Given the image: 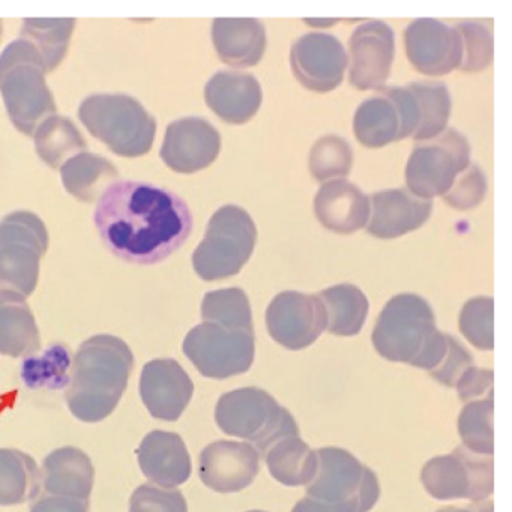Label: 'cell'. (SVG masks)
Returning <instances> with one entry per match:
<instances>
[{"instance_id": "1", "label": "cell", "mask_w": 512, "mask_h": 512, "mask_svg": "<svg viewBox=\"0 0 512 512\" xmlns=\"http://www.w3.org/2000/svg\"><path fill=\"white\" fill-rule=\"evenodd\" d=\"M95 226L104 245L125 262L154 265L184 245L193 229L187 203L145 182H113L97 203Z\"/></svg>"}, {"instance_id": "2", "label": "cell", "mask_w": 512, "mask_h": 512, "mask_svg": "<svg viewBox=\"0 0 512 512\" xmlns=\"http://www.w3.org/2000/svg\"><path fill=\"white\" fill-rule=\"evenodd\" d=\"M133 370V352L121 338L100 334L83 341L65 392L68 409L88 424L104 421L118 407Z\"/></svg>"}, {"instance_id": "3", "label": "cell", "mask_w": 512, "mask_h": 512, "mask_svg": "<svg viewBox=\"0 0 512 512\" xmlns=\"http://www.w3.org/2000/svg\"><path fill=\"white\" fill-rule=\"evenodd\" d=\"M371 341L377 353L388 361L403 362L430 373L445 353L448 334L437 329L433 308L424 298L401 293L383 308Z\"/></svg>"}, {"instance_id": "4", "label": "cell", "mask_w": 512, "mask_h": 512, "mask_svg": "<svg viewBox=\"0 0 512 512\" xmlns=\"http://www.w3.org/2000/svg\"><path fill=\"white\" fill-rule=\"evenodd\" d=\"M46 65L40 53L19 38L0 55V94L17 130L32 137L50 116L56 103L46 82Z\"/></svg>"}, {"instance_id": "5", "label": "cell", "mask_w": 512, "mask_h": 512, "mask_svg": "<svg viewBox=\"0 0 512 512\" xmlns=\"http://www.w3.org/2000/svg\"><path fill=\"white\" fill-rule=\"evenodd\" d=\"M317 452V470L307 496L308 512H368L380 496L379 479L346 449L322 448Z\"/></svg>"}, {"instance_id": "6", "label": "cell", "mask_w": 512, "mask_h": 512, "mask_svg": "<svg viewBox=\"0 0 512 512\" xmlns=\"http://www.w3.org/2000/svg\"><path fill=\"white\" fill-rule=\"evenodd\" d=\"M79 118L92 136L121 157H143L154 146L157 121L130 95H92L80 104Z\"/></svg>"}, {"instance_id": "7", "label": "cell", "mask_w": 512, "mask_h": 512, "mask_svg": "<svg viewBox=\"0 0 512 512\" xmlns=\"http://www.w3.org/2000/svg\"><path fill=\"white\" fill-rule=\"evenodd\" d=\"M215 421L229 436L250 440L263 455L278 440L299 436L292 413L260 388L235 389L221 395L215 407Z\"/></svg>"}, {"instance_id": "8", "label": "cell", "mask_w": 512, "mask_h": 512, "mask_svg": "<svg viewBox=\"0 0 512 512\" xmlns=\"http://www.w3.org/2000/svg\"><path fill=\"white\" fill-rule=\"evenodd\" d=\"M257 227L245 209L235 205L218 209L205 238L193 254V268L205 281L226 280L238 275L253 256Z\"/></svg>"}, {"instance_id": "9", "label": "cell", "mask_w": 512, "mask_h": 512, "mask_svg": "<svg viewBox=\"0 0 512 512\" xmlns=\"http://www.w3.org/2000/svg\"><path fill=\"white\" fill-rule=\"evenodd\" d=\"M50 236L40 217L17 211L0 221V290L31 296Z\"/></svg>"}, {"instance_id": "10", "label": "cell", "mask_w": 512, "mask_h": 512, "mask_svg": "<svg viewBox=\"0 0 512 512\" xmlns=\"http://www.w3.org/2000/svg\"><path fill=\"white\" fill-rule=\"evenodd\" d=\"M202 376L224 380L247 373L256 356L254 329H229L205 322L191 329L182 344Z\"/></svg>"}, {"instance_id": "11", "label": "cell", "mask_w": 512, "mask_h": 512, "mask_svg": "<svg viewBox=\"0 0 512 512\" xmlns=\"http://www.w3.org/2000/svg\"><path fill=\"white\" fill-rule=\"evenodd\" d=\"M469 164V142L463 134L448 128L434 139L416 143L407 161V188L421 199L443 197Z\"/></svg>"}, {"instance_id": "12", "label": "cell", "mask_w": 512, "mask_h": 512, "mask_svg": "<svg viewBox=\"0 0 512 512\" xmlns=\"http://www.w3.org/2000/svg\"><path fill=\"white\" fill-rule=\"evenodd\" d=\"M418 125V106L409 86L382 88L356 110L353 133L362 146L377 149L413 137Z\"/></svg>"}, {"instance_id": "13", "label": "cell", "mask_w": 512, "mask_h": 512, "mask_svg": "<svg viewBox=\"0 0 512 512\" xmlns=\"http://www.w3.org/2000/svg\"><path fill=\"white\" fill-rule=\"evenodd\" d=\"M421 481L434 499L482 502L493 494V460L479 458L458 446L451 454L427 461L422 467Z\"/></svg>"}, {"instance_id": "14", "label": "cell", "mask_w": 512, "mask_h": 512, "mask_svg": "<svg viewBox=\"0 0 512 512\" xmlns=\"http://www.w3.org/2000/svg\"><path fill=\"white\" fill-rule=\"evenodd\" d=\"M272 340L289 350L310 347L326 329V314L317 295L281 292L266 310Z\"/></svg>"}, {"instance_id": "15", "label": "cell", "mask_w": 512, "mask_h": 512, "mask_svg": "<svg viewBox=\"0 0 512 512\" xmlns=\"http://www.w3.org/2000/svg\"><path fill=\"white\" fill-rule=\"evenodd\" d=\"M293 76L308 91H334L343 83L349 56L334 35L305 34L293 44L290 52Z\"/></svg>"}, {"instance_id": "16", "label": "cell", "mask_w": 512, "mask_h": 512, "mask_svg": "<svg viewBox=\"0 0 512 512\" xmlns=\"http://www.w3.org/2000/svg\"><path fill=\"white\" fill-rule=\"evenodd\" d=\"M349 82L358 91H377L391 74L395 55L394 31L385 22H368L355 29L349 41Z\"/></svg>"}, {"instance_id": "17", "label": "cell", "mask_w": 512, "mask_h": 512, "mask_svg": "<svg viewBox=\"0 0 512 512\" xmlns=\"http://www.w3.org/2000/svg\"><path fill=\"white\" fill-rule=\"evenodd\" d=\"M407 58L425 76H446L460 68L463 49L457 29L434 19H419L404 32Z\"/></svg>"}, {"instance_id": "18", "label": "cell", "mask_w": 512, "mask_h": 512, "mask_svg": "<svg viewBox=\"0 0 512 512\" xmlns=\"http://www.w3.org/2000/svg\"><path fill=\"white\" fill-rule=\"evenodd\" d=\"M221 151V136L202 118H184L167 127L161 158L173 172H200L211 166Z\"/></svg>"}, {"instance_id": "19", "label": "cell", "mask_w": 512, "mask_h": 512, "mask_svg": "<svg viewBox=\"0 0 512 512\" xmlns=\"http://www.w3.org/2000/svg\"><path fill=\"white\" fill-rule=\"evenodd\" d=\"M140 397L148 412L161 421H178L190 404L194 383L172 358L154 359L143 367Z\"/></svg>"}, {"instance_id": "20", "label": "cell", "mask_w": 512, "mask_h": 512, "mask_svg": "<svg viewBox=\"0 0 512 512\" xmlns=\"http://www.w3.org/2000/svg\"><path fill=\"white\" fill-rule=\"evenodd\" d=\"M260 454L251 443L218 440L203 449L199 475L217 493H238L253 484L259 473Z\"/></svg>"}, {"instance_id": "21", "label": "cell", "mask_w": 512, "mask_h": 512, "mask_svg": "<svg viewBox=\"0 0 512 512\" xmlns=\"http://www.w3.org/2000/svg\"><path fill=\"white\" fill-rule=\"evenodd\" d=\"M371 209L367 232L374 238L395 239L421 229L430 220L433 202L398 188L373 194Z\"/></svg>"}, {"instance_id": "22", "label": "cell", "mask_w": 512, "mask_h": 512, "mask_svg": "<svg viewBox=\"0 0 512 512\" xmlns=\"http://www.w3.org/2000/svg\"><path fill=\"white\" fill-rule=\"evenodd\" d=\"M136 454L143 475L161 488L185 484L193 472L184 439L172 431L154 430L146 434Z\"/></svg>"}, {"instance_id": "23", "label": "cell", "mask_w": 512, "mask_h": 512, "mask_svg": "<svg viewBox=\"0 0 512 512\" xmlns=\"http://www.w3.org/2000/svg\"><path fill=\"white\" fill-rule=\"evenodd\" d=\"M262 88L256 77L236 71H220L205 88L209 109L227 124L250 122L262 106Z\"/></svg>"}, {"instance_id": "24", "label": "cell", "mask_w": 512, "mask_h": 512, "mask_svg": "<svg viewBox=\"0 0 512 512\" xmlns=\"http://www.w3.org/2000/svg\"><path fill=\"white\" fill-rule=\"evenodd\" d=\"M314 214L331 232L350 235L367 226L370 199L352 182L338 179L322 185L317 191Z\"/></svg>"}, {"instance_id": "25", "label": "cell", "mask_w": 512, "mask_h": 512, "mask_svg": "<svg viewBox=\"0 0 512 512\" xmlns=\"http://www.w3.org/2000/svg\"><path fill=\"white\" fill-rule=\"evenodd\" d=\"M41 485L50 496L89 500L94 488L95 469L88 454L65 446L50 452L40 470Z\"/></svg>"}, {"instance_id": "26", "label": "cell", "mask_w": 512, "mask_h": 512, "mask_svg": "<svg viewBox=\"0 0 512 512\" xmlns=\"http://www.w3.org/2000/svg\"><path fill=\"white\" fill-rule=\"evenodd\" d=\"M212 43L224 64L238 68L256 67L265 55V26L256 19H215Z\"/></svg>"}, {"instance_id": "27", "label": "cell", "mask_w": 512, "mask_h": 512, "mask_svg": "<svg viewBox=\"0 0 512 512\" xmlns=\"http://www.w3.org/2000/svg\"><path fill=\"white\" fill-rule=\"evenodd\" d=\"M40 347V329L26 299L0 290V355L28 358Z\"/></svg>"}, {"instance_id": "28", "label": "cell", "mask_w": 512, "mask_h": 512, "mask_svg": "<svg viewBox=\"0 0 512 512\" xmlns=\"http://www.w3.org/2000/svg\"><path fill=\"white\" fill-rule=\"evenodd\" d=\"M430 376L448 388H455L458 397L463 401L493 391V370L478 368L473 362V356L469 350L457 340L448 335L445 353Z\"/></svg>"}, {"instance_id": "29", "label": "cell", "mask_w": 512, "mask_h": 512, "mask_svg": "<svg viewBox=\"0 0 512 512\" xmlns=\"http://www.w3.org/2000/svg\"><path fill=\"white\" fill-rule=\"evenodd\" d=\"M325 308L326 329L338 337H353L364 328L367 320V296L353 284H338L323 290L319 295Z\"/></svg>"}, {"instance_id": "30", "label": "cell", "mask_w": 512, "mask_h": 512, "mask_svg": "<svg viewBox=\"0 0 512 512\" xmlns=\"http://www.w3.org/2000/svg\"><path fill=\"white\" fill-rule=\"evenodd\" d=\"M272 478L287 487L308 485L316 475L317 452L299 436L284 437L265 454Z\"/></svg>"}, {"instance_id": "31", "label": "cell", "mask_w": 512, "mask_h": 512, "mask_svg": "<svg viewBox=\"0 0 512 512\" xmlns=\"http://www.w3.org/2000/svg\"><path fill=\"white\" fill-rule=\"evenodd\" d=\"M37 461L19 449L0 448V506L22 505L40 494Z\"/></svg>"}, {"instance_id": "32", "label": "cell", "mask_w": 512, "mask_h": 512, "mask_svg": "<svg viewBox=\"0 0 512 512\" xmlns=\"http://www.w3.org/2000/svg\"><path fill=\"white\" fill-rule=\"evenodd\" d=\"M61 176L71 196L82 202H94L101 191L104 193L118 179V170L106 158L83 152L62 164Z\"/></svg>"}, {"instance_id": "33", "label": "cell", "mask_w": 512, "mask_h": 512, "mask_svg": "<svg viewBox=\"0 0 512 512\" xmlns=\"http://www.w3.org/2000/svg\"><path fill=\"white\" fill-rule=\"evenodd\" d=\"M38 157L52 167L61 169L62 164L88 149L76 125L68 118L50 116L34 134Z\"/></svg>"}, {"instance_id": "34", "label": "cell", "mask_w": 512, "mask_h": 512, "mask_svg": "<svg viewBox=\"0 0 512 512\" xmlns=\"http://www.w3.org/2000/svg\"><path fill=\"white\" fill-rule=\"evenodd\" d=\"M74 28V19H28L23 23L20 38L40 53L47 73H52L67 56Z\"/></svg>"}, {"instance_id": "35", "label": "cell", "mask_w": 512, "mask_h": 512, "mask_svg": "<svg viewBox=\"0 0 512 512\" xmlns=\"http://www.w3.org/2000/svg\"><path fill=\"white\" fill-rule=\"evenodd\" d=\"M410 91L418 106L419 125L413 134L415 142H427L446 130L451 116V95L439 82L410 83Z\"/></svg>"}, {"instance_id": "36", "label": "cell", "mask_w": 512, "mask_h": 512, "mask_svg": "<svg viewBox=\"0 0 512 512\" xmlns=\"http://www.w3.org/2000/svg\"><path fill=\"white\" fill-rule=\"evenodd\" d=\"M494 397L488 392L484 400L469 401L458 416V433L463 445L475 455L491 457L494 452Z\"/></svg>"}, {"instance_id": "37", "label": "cell", "mask_w": 512, "mask_h": 512, "mask_svg": "<svg viewBox=\"0 0 512 512\" xmlns=\"http://www.w3.org/2000/svg\"><path fill=\"white\" fill-rule=\"evenodd\" d=\"M71 352L64 344L50 346L40 356H28L22 364V379L31 389L67 388L70 383Z\"/></svg>"}, {"instance_id": "38", "label": "cell", "mask_w": 512, "mask_h": 512, "mask_svg": "<svg viewBox=\"0 0 512 512\" xmlns=\"http://www.w3.org/2000/svg\"><path fill=\"white\" fill-rule=\"evenodd\" d=\"M205 322L229 329H254L247 293L238 287L206 293L202 302Z\"/></svg>"}, {"instance_id": "39", "label": "cell", "mask_w": 512, "mask_h": 512, "mask_svg": "<svg viewBox=\"0 0 512 512\" xmlns=\"http://www.w3.org/2000/svg\"><path fill=\"white\" fill-rule=\"evenodd\" d=\"M308 164L316 181L344 178L353 167L352 146L338 136L322 137L311 149Z\"/></svg>"}, {"instance_id": "40", "label": "cell", "mask_w": 512, "mask_h": 512, "mask_svg": "<svg viewBox=\"0 0 512 512\" xmlns=\"http://www.w3.org/2000/svg\"><path fill=\"white\" fill-rule=\"evenodd\" d=\"M460 331L479 350L494 349V301L488 296L472 298L460 313Z\"/></svg>"}, {"instance_id": "41", "label": "cell", "mask_w": 512, "mask_h": 512, "mask_svg": "<svg viewBox=\"0 0 512 512\" xmlns=\"http://www.w3.org/2000/svg\"><path fill=\"white\" fill-rule=\"evenodd\" d=\"M461 38L460 70L463 73H479L493 62V32L485 23L463 22L455 26Z\"/></svg>"}, {"instance_id": "42", "label": "cell", "mask_w": 512, "mask_h": 512, "mask_svg": "<svg viewBox=\"0 0 512 512\" xmlns=\"http://www.w3.org/2000/svg\"><path fill=\"white\" fill-rule=\"evenodd\" d=\"M130 512H188L182 491L143 484L130 499Z\"/></svg>"}, {"instance_id": "43", "label": "cell", "mask_w": 512, "mask_h": 512, "mask_svg": "<svg viewBox=\"0 0 512 512\" xmlns=\"http://www.w3.org/2000/svg\"><path fill=\"white\" fill-rule=\"evenodd\" d=\"M485 193H487V181L484 173L478 166L469 164L460 178L455 179L454 185L443 199L452 208L467 211L478 206L484 199Z\"/></svg>"}, {"instance_id": "44", "label": "cell", "mask_w": 512, "mask_h": 512, "mask_svg": "<svg viewBox=\"0 0 512 512\" xmlns=\"http://www.w3.org/2000/svg\"><path fill=\"white\" fill-rule=\"evenodd\" d=\"M31 512H89V500L65 496L41 497L34 503Z\"/></svg>"}, {"instance_id": "45", "label": "cell", "mask_w": 512, "mask_h": 512, "mask_svg": "<svg viewBox=\"0 0 512 512\" xmlns=\"http://www.w3.org/2000/svg\"><path fill=\"white\" fill-rule=\"evenodd\" d=\"M437 512H493V502H476L472 505L464 506V508H455V506H448V508L440 509Z\"/></svg>"}, {"instance_id": "46", "label": "cell", "mask_w": 512, "mask_h": 512, "mask_svg": "<svg viewBox=\"0 0 512 512\" xmlns=\"http://www.w3.org/2000/svg\"><path fill=\"white\" fill-rule=\"evenodd\" d=\"M2 34H4V25H2V20H0V38H2Z\"/></svg>"}, {"instance_id": "47", "label": "cell", "mask_w": 512, "mask_h": 512, "mask_svg": "<svg viewBox=\"0 0 512 512\" xmlns=\"http://www.w3.org/2000/svg\"><path fill=\"white\" fill-rule=\"evenodd\" d=\"M248 512H265V511H248Z\"/></svg>"}]
</instances>
